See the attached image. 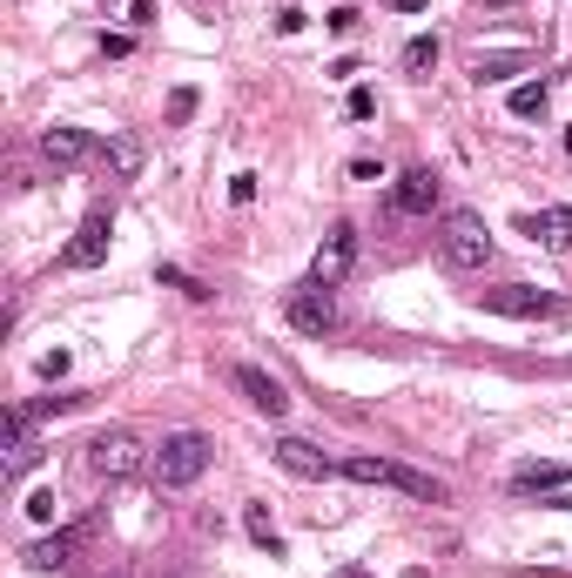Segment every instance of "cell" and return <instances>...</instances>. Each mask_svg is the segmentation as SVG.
<instances>
[{
  "label": "cell",
  "mask_w": 572,
  "mask_h": 578,
  "mask_svg": "<svg viewBox=\"0 0 572 578\" xmlns=\"http://www.w3.org/2000/svg\"><path fill=\"white\" fill-rule=\"evenodd\" d=\"M565 156H572V128H565Z\"/></svg>",
  "instance_id": "33"
},
{
  "label": "cell",
  "mask_w": 572,
  "mask_h": 578,
  "mask_svg": "<svg viewBox=\"0 0 572 578\" xmlns=\"http://www.w3.org/2000/svg\"><path fill=\"white\" fill-rule=\"evenodd\" d=\"M27 512L48 525V518H54V491H34V497H27Z\"/></svg>",
  "instance_id": "28"
},
{
  "label": "cell",
  "mask_w": 572,
  "mask_h": 578,
  "mask_svg": "<svg viewBox=\"0 0 572 578\" xmlns=\"http://www.w3.org/2000/svg\"><path fill=\"white\" fill-rule=\"evenodd\" d=\"M337 471L351 478V484H385V491H404V497H417V505H445V497H451L431 471H411V465H398V457H370V451L337 457Z\"/></svg>",
  "instance_id": "1"
},
{
  "label": "cell",
  "mask_w": 572,
  "mask_h": 578,
  "mask_svg": "<svg viewBox=\"0 0 572 578\" xmlns=\"http://www.w3.org/2000/svg\"><path fill=\"white\" fill-rule=\"evenodd\" d=\"M546 505H552V512H572V497H546Z\"/></svg>",
  "instance_id": "32"
},
{
  "label": "cell",
  "mask_w": 572,
  "mask_h": 578,
  "mask_svg": "<svg viewBox=\"0 0 572 578\" xmlns=\"http://www.w3.org/2000/svg\"><path fill=\"white\" fill-rule=\"evenodd\" d=\"M101 54H108V61H129L135 41H129V34H101Z\"/></svg>",
  "instance_id": "27"
},
{
  "label": "cell",
  "mask_w": 572,
  "mask_h": 578,
  "mask_svg": "<svg viewBox=\"0 0 572 578\" xmlns=\"http://www.w3.org/2000/svg\"><path fill=\"white\" fill-rule=\"evenodd\" d=\"M88 148H95V142H88L82 128H74V122H54V128H41V156H48L54 169H68V162H82Z\"/></svg>",
  "instance_id": "15"
},
{
  "label": "cell",
  "mask_w": 572,
  "mask_h": 578,
  "mask_svg": "<svg viewBox=\"0 0 572 578\" xmlns=\"http://www.w3.org/2000/svg\"><path fill=\"white\" fill-rule=\"evenodd\" d=\"M88 538H95V518H82V525H61V531H48V538H34V545H27L21 558H27V571H61L74 552L88 545Z\"/></svg>",
  "instance_id": "7"
},
{
  "label": "cell",
  "mask_w": 572,
  "mask_h": 578,
  "mask_svg": "<svg viewBox=\"0 0 572 578\" xmlns=\"http://www.w3.org/2000/svg\"><path fill=\"white\" fill-rule=\"evenodd\" d=\"M209 465H216V438H209V431H169V438L156 444V465H148V478H156L162 491H182V484H196Z\"/></svg>",
  "instance_id": "2"
},
{
  "label": "cell",
  "mask_w": 572,
  "mask_h": 578,
  "mask_svg": "<svg viewBox=\"0 0 572 578\" xmlns=\"http://www.w3.org/2000/svg\"><path fill=\"white\" fill-rule=\"evenodd\" d=\"M391 8H398V14H425V8H431V0H391Z\"/></svg>",
  "instance_id": "31"
},
{
  "label": "cell",
  "mask_w": 572,
  "mask_h": 578,
  "mask_svg": "<svg viewBox=\"0 0 572 578\" xmlns=\"http://www.w3.org/2000/svg\"><path fill=\"white\" fill-rule=\"evenodd\" d=\"M82 404H88V391H61V397H41L27 417H68V410H82Z\"/></svg>",
  "instance_id": "23"
},
{
  "label": "cell",
  "mask_w": 572,
  "mask_h": 578,
  "mask_svg": "<svg viewBox=\"0 0 572 578\" xmlns=\"http://www.w3.org/2000/svg\"><path fill=\"white\" fill-rule=\"evenodd\" d=\"M101 8H108L114 21H129V27H142V21H156V8H148V0H101Z\"/></svg>",
  "instance_id": "24"
},
{
  "label": "cell",
  "mask_w": 572,
  "mask_h": 578,
  "mask_svg": "<svg viewBox=\"0 0 572 578\" xmlns=\"http://www.w3.org/2000/svg\"><path fill=\"white\" fill-rule=\"evenodd\" d=\"M438 256H445V269H485L491 262V229H485V216L478 209H451L438 222Z\"/></svg>",
  "instance_id": "4"
},
{
  "label": "cell",
  "mask_w": 572,
  "mask_h": 578,
  "mask_svg": "<svg viewBox=\"0 0 572 578\" xmlns=\"http://www.w3.org/2000/svg\"><path fill=\"white\" fill-rule=\"evenodd\" d=\"M277 465H283L290 478H343L337 457H324L317 444H303V438H277Z\"/></svg>",
  "instance_id": "12"
},
{
  "label": "cell",
  "mask_w": 572,
  "mask_h": 578,
  "mask_svg": "<svg viewBox=\"0 0 572 578\" xmlns=\"http://www.w3.org/2000/svg\"><path fill=\"white\" fill-rule=\"evenodd\" d=\"M148 465H156V451H148L135 431H122V423L88 444V471H95L101 484H129V478H142Z\"/></svg>",
  "instance_id": "3"
},
{
  "label": "cell",
  "mask_w": 572,
  "mask_h": 578,
  "mask_svg": "<svg viewBox=\"0 0 572 578\" xmlns=\"http://www.w3.org/2000/svg\"><path fill=\"white\" fill-rule=\"evenodd\" d=\"M243 531L256 538V552L283 558V538H277V525H270V512H263V505H243Z\"/></svg>",
  "instance_id": "17"
},
{
  "label": "cell",
  "mask_w": 572,
  "mask_h": 578,
  "mask_svg": "<svg viewBox=\"0 0 572 578\" xmlns=\"http://www.w3.org/2000/svg\"><path fill=\"white\" fill-rule=\"evenodd\" d=\"M351 262H357V229H351V222H337V229H330V236L317 243V256H311V276L337 290L343 276H351Z\"/></svg>",
  "instance_id": "9"
},
{
  "label": "cell",
  "mask_w": 572,
  "mask_h": 578,
  "mask_svg": "<svg viewBox=\"0 0 572 578\" xmlns=\"http://www.w3.org/2000/svg\"><path fill=\"white\" fill-rule=\"evenodd\" d=\"M229 383H236V391L250 397V410H263V417H283L290 410V391L263 364H236V370H229Z\"/></svg>",
  "instance_id": "10"
},
{
  "label": "cell",
  "mask_w": 572,
  "mask_h": 578,
  "mask_svg": "<svg viewBox=\"0 0 572 578\" xmlns=\"http://www.w3.org/2000/svg\"><path fill=\"white\" fill-rule=\"evenodd\" d=\"M156 276H162L169 290H182V296H196V303H209V296H216L209 283H196V276H188V269H175V262H162V269H156Z\"/></svg>",
  "instance_id": "22"
},
{
  "label": "cell",
  "mask_w": 572,
  "mask_h": 578,
  "mask_svg": "<svg viewBox=\"0 0 572 578\" xmlns=\"http://www.w3.org/2000/svg\"><path fill=\"white\" fill-rule=\"evenodd\" d=\"M283 317H290V330H303V336H330V330H337V296H330V283L303 276V283L283 296Z\"/></svg>",
  "instance_id": "6"
},
{
  "label": "cell",
  "mask_w": 572,
  "mask_h": 578,
  "mask_svg": "<svg viewBox=\"0 0 572 578\" xmlns=\"http://www.w3.org/2000/svg\"><path fill=\"white\" fill-rule=\"evenodd\" d=\"M438 196H445L438 169H404V175H398V188H391L398 216H431V209H438Z\"/></svg>",
  "instance_id": "11"
},
{
  "label": "cell",
  "mask_w": 572,
  "mask_h": 578,
  "mask_svg": "<svg viewBox=\"0 0 572 578\" xmlns=\"http://www.w3.org/2000/svg\"><path fill=\"white\" fill-rule=\"evenodd\" d=\"M41 377H48V383L68 377V351H48V357H41Z\"/></svg>",
  "instance_id": "30"
},
{
  "label": "cell",
  "mask_w": 572,
  "mask_h": 578,
  "mask_svg": "<svg viewBox=\"0 0 572 578\" xmlns=\"http://www.w3.org/2000/svg\"><path fill=\"white\" fill-rule=\"evenodd\" d=\"M478 310H491V317H519V323H539V317H565V296L532 290V283H499V290H478Z\"/></svg>",
  "instance_id": "5"
},
{
  "label": "cell",
  "mask_w": 572,
  "mask_h": 578,
  "mask_svg": "<svg viewBox=\"0 0 572 578\" xmlns=\"http://www.w3.org/2000/svg\"><path fill=\"white\" fill-rule=\"evenodd\" d=\"M546 101H552V88H546V82H525V88H512V114H519V122H532V114H546Z\"/></svg>",
  "instance_id": "20"
},
{
  "label": "cell",
  "mask_w": 572,
  "mask_h": 578,
  "mask_svg": "<svg viewBox=\"0 0 572 578\" xmlns=\"http://www.w3.org/2000/svg\"><path fill=\"white\" fill-rule=\"evenodd\" d=\"M229 202H256V175H236V182H229Z\"/></svg>",
  "instance_id": "29"
},
{
  "label": "cell",
  "mask_w": 572,
  "mask_h": 578,
  "mask_svg": "<svg viewBox=\"0 0 572 578\" xmlns=\"http://www.w3.org/2000/svg\"><path fill=\"white\" fill-rule=\"evenodd\" d=\"M565 478H572V465H525V471L512 478V491L532 497V491H552V484H565Z\"/></svg>",
  "instance_id": "18"
},
{
  "label": "cell",
  "mask_w": 572,
  "mask_h": 578,
  "mask_svg": "<svg viewBox=\"0 0 572 578\" xmlns=\"http://www.w3.org/2000/svg\"><path fill=\"white\" fill-rule=\"evenodd\" d=\"M108 243H114V216H108V209L82 216V229H74V243L61 249V269H95V262H108Z\"/></svg>",
  "instance_id": "8"
},
{
  "label": "cell",
  "mask_w": 572,
  "mask_h": 578,
  "mask_svg": "<svg viewBox=\"0 0 572 578\" xmlns=\"http://www.w3.org/2000/svg\"><path fill=\"white\" fill-rule=\"evenodd\" d=\"M34 465H41V444H34V438H8V478H27Z\"/></svg>",
  "instance_id": "21"
},
{
  "label": "cell",
  "mask_w": 572,
  "mask_h": 578,
  "mask_svg": "<svg viewBox=\"0 0 572 578\" xmlns=\"http://www.w3.org/2000/svg\"><path fill=\"white\" fill-rule=\"evenodd\" d=\"M188 114H196V88H175L169 95V122H188Z\"/></svg>",
  "instance_id": "26"
},
{
  "label": "cell",
  "mask_w": 572,
  "mask_h": 578,
  "mask_svg": "<svg viewBox=\"0 0 572 578\" xmlns=\"http://www.w3.org/2000/svg\"><path fill=\"white\" fill-rule=\"evenodd\" d=\"M519 236L546 243V249H572V202L565 209H532V216H519Z\"/></svg>",
  "instance_id": "13"
},
{
  "label": "cell",
  "mask_w": 572,
  "mask_h": 578,
  "mask_svg": "<svg viewBox=\"0 0 572 578\" xmlns=\"http://www.w3.org/2000/svg\"><path fill=\"white\" fill-rule=\"evenodd\" d=\"M343 108H351V122H370V114H377V95H370V88H351V101H343Z\"/></svg>",
  "instance_id": "25"
},
{
  "label": "cell",
  "mask_w": 572,
  "mask_h": 578,
  "mask_svg": "<svg viewBox=\"0 0 572 578\" xmlns=\"http://www.w3.org/2000/svg\"><path fill=\"white\" fill-rule=\"evenodd\" d=\"M438 34H417V41H404V74H431L438 67Z\"/></svg>",
  "instance_id": "19"
},
{
  "label": "cell",
  "mask_w": 572,
  "mask_h": 578,
  "mask_svg": "<svg viewBox=\"0 0 572 578\" xmlns=\"http://www.w3.org/2000/svg\"><path fill=\"white\" fill-rule=\"evenodd\" d=\"M95 156L108 162L114 182H135V175H142V142H135V135H101V142H95Z\"/></svg>",
  "instance_id": "14"
},
{
  "label": "cell",
  "mask_w": 572,
  "mask_h": 578,
  "mask_svg": "<svg viewBox=\"0 0 572 578\" xmlns=\"http://www.w3.org/2000/svg\"><path fill=\"white\" fill-rule=\"evenodd\" d=\"M519 67H532L525 48H519V54H478V61H472V82L485 88V82H506V74H519Z\"/></svg>",
  "instance_id": "16"
}]
</instances>
